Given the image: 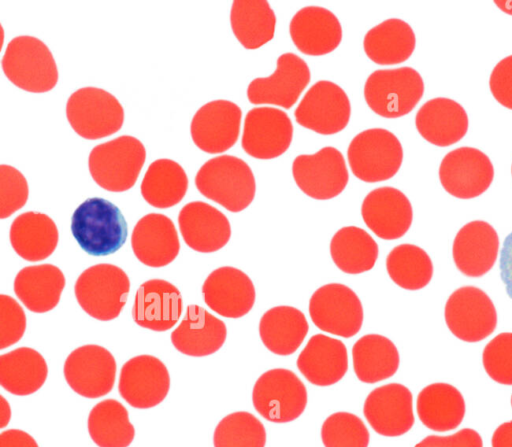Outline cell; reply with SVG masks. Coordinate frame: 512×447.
<instances>
[{
    "instance_id": "cell-1",
    "label": "cell",
    "mask_w": 512,
    "mask_h": 447,
    "mask_svg": "<svg viewBox=\"0 0 512 447\" xmlns=\"http://www.w3.org/2000/svg\"><path fill=\"white\" fill-rule=\"evenodd\" d=\"M71 232L86 253L107 256L123 246L128 228L115 204L104 198L93 197L86 199L74 211Z\"/></svg>"
},
{
    "instance_id": "cell-2",
    "label": "cell",
    "mask_w": 512,
    "mask_h": 447,
    "mask_svg": "<svg viewBox=\"0 0 512 447\" xmlns=\"http://www.w3.org/2000/svg\"><path fill=\"white\" fill-rule=\"evenodd\" d=\"M198 191L230 212H240L253 201L256 183L249 165L232 155L205 162L195 177Z\"/></svg>"
},
{
    "instance_id": "cell-3",
    "label": "cell",
    "mask_w": 512,
    "mask_h": 447,
    "mask_svg": "<svg viewBox=\"0 0 512 447\" xmlns=\"http://www.w3.org/2000/svg\"><path fill=\"white\" fill-rule=\"evenodd\" d=\"M146 158L144 145L129 135L95 146L88 158L89 172L103 189L123 192L137 181Z\"/></svg>"
},
{
    "instance_id": "cell-4",
    "label": "cell",
    "mask_w": 512,
    "mask_h": 447,
    "mask_svg": "<svg viewBox=\"0 0 512 447\" xmlns=\"http://www.w3.org/2000/svg\"><path fill=\"white\" fill-rule=\"evenodd\" d=\"M129 290L130 281L124 270L108 263L85 269L74 286L80 307L100 321H110L120 315Z\"/></svg>"
},
{
    "instance_id": "cell-5",
    "label": "cell",
    "mask_w": 512,
    "mask_h": 447,
    "mask_svg": "<svg viewBox=\"0 0 512 447\" xmlns=\"http://www.w3.org/2000/svg\"><path fill=\"white\" fill-rule=\"evenodd\" d=\"M2 69L14 85L32 93L50 91L58 81L51 51L44 42L32 36H18L8 43Z\"/></svg>"
},
{
    "instance_id": "cell-6",
    "label": "cell",
    "mask_w": 512,
    "mask_h": 447,
    "mask_svg": "<svg viewBox=\"0 0 512 447\" xmlns=\"http://www.w3.org/2000/svg\"><path fill=\"white\" fill-rule=\"evenodd\" d=\"M423 93V79L411 67L376 70L364 85V98L369 108L390 119L410 113Z\"/></svg>"
},
{
    "instance_id": "cell-7",
    "label": "cell",
    "mask_w": 512,
    "mask_h": 447,
    "mask_svg": "<svg viewBox=\"0 0 512 447\" xmlns=\"http://www.w3.org/2000/svg\"><path fill=\"white\" fill-rule=\"evenodd\" d=\"M347 157L355 177L367 183H375L388 180L399 171L403 148L392 132L371 128L351 140Z\"/></svg>"
},
{
    "instance_id": "cell-8",
    "label": "cell",
    "mask_w": 512,
    "mask_h": 447,
    "mask_svg": "<svg viewBox=\"0 0 512 447\" xmlns=\"http://www.w3.org/2000/svg\"><path fill=\"white\" fill-rule=\"evenodd\" d=\"M66 116L72 129L89 140L116 133L124 122V110L111 93L97 87H83L70 95Z\"/></svg>"
},
{
    "instance_id": "cell-9",
    "label": "cell",
    "mask_w": 512,
    "mask_h": 447,
    "mask_svg": "<svg viewBox=\"0 0 512 447\" xmlns=\"http://www.w3.org/2000/svg\"><path fill=\"white\" fill-rule=\"evenodd\" d=\"M307 390L291 370L271 369L255 382L252 402L256 411L266 420L287 423L297 419L305 410Z\"/></svg>"
},
{
    "instance_id": "cell-10",
    "label": "cell",
    "mask_w": 512,
    "mask_h": 447,
    "mask_svg": "<svg viewBox=\"0 0 512 447\" xmlns=\"http://www.w3.org/2000/svg\"><path fill=\"white\" fill-rule=\"evenodd\" d=\"M445 322L458 339L475 343L491 335L497 326V312L490 297L480 288L463 286L445 304Z\"/></svg>"
},
{
    "instance_id": "cell-11",
    "label": "cell",
    "mask_w": 512,
    "mask_h": 447,
    "mask_svg": "<svg viewBox=\"0 0 512 447\" xmlns=\"http://www.w3.org/2000/svg\"><path fill=\"white\" fill-rule=\"evenodd\" d=\"M309 314L320 330L343 338L356 335L364 317L359 297L341 283H329L318 288L310 298Z\"/></svg>"
},
{
    "instance_id": "cell-12",
    "label": "cell",
    "mask_w": 512,
    "mask_h": 447,
    "mask_svg": "<svg viewBox=\"0 0 512 447\" xmlns=\"http://www.w3.org/2000/svg\"><path fill=\"white\" fill-rule=\"evenodd\" d=\"M292 175L299 189L316 200L338 196L349 180L342 153L331 146L314 154L297 156L292 164Z\"/></svg>"
},
{
    "instance_id": "cell-13",
    "label": "cell",
    "mask_w": 512,
    "mask_h": 447,
    "mask_svg": "<svg viewBox=\"0 0 512 447\" xmlns=\"http://www.w3.org/2000/svg\"><path fill=\"white\" fill-rule=\"evenodd\" d=\"M351 105L337 84L320 80L306 92L294 111L296 122L321 135H333L348 124Z\"/></svg>"
},
{
    "instance_id": "cell-14",
    "label": "cell",
    "mask_w": 512,
    "mask_h": 447,
    "mask_svg": "<svg viewBox=\"0 0 512 447\" xmlns=\"http://www.w3.org/2000/svg\"><path fill=\"white\" fill-rule=\"evenodd\" d=\"M63 373L69 387L82 397L95 399L108 394L115 383L116 361L106 348L88 344L73 350Z\"/></svg>"
},
{
    "instance_id": "cell-15",
    "label": "cell",
    "mask_w": 512,
    "mask_h": 447,
    "mask_svg": "<svg viewBox=\"0 0 512 447\" xmlns=\"http://www.w3.org/2000/svg\"><path fill=\"white\" fill-rule=\"evenodd\" d=\"M494 178L489 157L472 147H460L447 153L439 167L442 187L459 199H472L483 194Z\"/></svg>"
},
{
    "instance_id": "cell-16",
    "label": "cell",
    "mask_w": 512,
    "mask_h": 447,
    "mask_svg": "<svg viewBox=\"0 0 512 447\" xmlns=\"http://www.w3.org/2000/svg\"><path fill=\"white\" fill-rule=\"evenodd\" d=\"M293 138V125L286 112L274 107H256L244 120L241 145L256 159H274L284 154Z\"/></svg>"
},
{
    "instance_id": "cell-17",
    "label": "cell",
    "mask_w": 512,
    "mask_h": 447,
    "mask_svg": "<svg viewBox=\"0 0 512 447\" xmlns=\"http://www.w3.org/2000/svg\"><path fill=\"white\" fill-rule=\"evenodd\" d=\"M170 389V376L165 364L152 355H138L122 366L118 390L132 407L148 409L160 404Z\"/></svg>"
},
{
    "instance_id": "cell-18",
    "label": "cell",
    "mask_w": 512,
    "mask_h": 447,
    "mask_svg": "<svg viewBox=\"0 0 512 447\" xmlns=\"http://www.w3.org/2000/svg\"><path fill=\"white\" fill-rule=\"evenodd\" d=\"M310 82L306 62L293 53L278 57L274 73L255 78L247 88V98L252 104H270L290 109Z\"/></svg>"
},
{
    "instance_id": "cell-19",
    "label": "cell",
    "mask_w": 512,
    "mask_h": 447,
    "mask_svg": "<svg viewBox=\"0 0 512 447\" xmlns=\"http://www.w3.org/2000/svg\"><path fill=\"white\" fill-rule=\"evenodd\" d=\"M242 111L228 100H214L198 109L190 126L195 145L210 154L230 149L238 140Z\"/></svg>"
},
{
    "instance_id": "cell-20",
    "label": "cell",
    "mask_w": 512,
    "mask_h": 447,
    "mask_svg": "<svg viewBox=\"0 0 512 447\" xmlns=\"http://www.w3.org/2000/svg\"><path fill=\"white\" fill-rule=\"evenodd\" d=\"M363 413L378 434L401 436L412 428L415 421L412 393L399 383L377 387L367 396Z\"/></svg>"
},
{
    "instance_id": "cell-21",
    "label": "cell",
    "mask_w": 512,
    "mask_h": 447,
    "mask_svg": "<svg viewBox=\"0 0 512 447\" xmlns=\"http://www.w3.org/2000/svg\"><path fill=\"white\" fill-rule=\"evenodd\" d=\"M206 305L226 318H240L250 312L255 302V287L249 276L231 266L212 271L202 286Z\"/></svg>"
},
{
    "instance_id": "cell-22",
    "label": "cell",
    "mask_w": 512,
    "mask_h": 447,
    "mask_svg": "<svg viewBox=\"0 0 512 447\" xmlns=\"http://www.w3.org/2000/svg\"><path fill=\"white\" fill-rule=\"evenodd\" d=\"M366 226L379 238L395 240L409 230L413 220L412 205L400 190L384 186L367 194L361 206Z\"/></svg>"
},
{
    "instance_id": "cell-23",
    "label": "cell",
    "mask_w": 512,
    "mask_h": 447,
    "mask_svg": "<svg viewBox=\"0 0 512 447\" xmlns=\"http://www.w3.org/2000/svg\"><path fill=\"white\" fill-rule=\"evenodd\" d=\"M183 311L182 295L172 283L151 279L142 283L134 299L132 317L140 327L163 332L178 322Z\"/></svg>"
},
{
    "instance_id": "cell-24",
    "label": "cell",
    "mask_w": 512,
    "mask_h": 447,
    "mask_svg": "<svg viewBox=\"0 0 512 447\" xmlns=\"http://www.w3.org/2000/svg\"><path fill=\"white\" fill-rule=\"evenodd\" d=\"M178 224L187 246L201 253L220 250L231 237L227 217L202 201L187 203L179 212Z\"/></svg>"
},
{
    "instance_id": "cell-25",
    "label": "cell",
    "mask_w": 512,
    "mask_h": 447,
    "mask_svg": "<svg viewBox=\"0 0 512 447\" xmlns=\"http://www.w3.org/2000/svg\"><path fill=\"white\" fill-rule=\"evenodd\" d=\"M289 32L297 49L310 56L331 53L342 40L338 18L319 6H307L297 11L290 21Z\"/></svg>"
},
{
    "instance_id": "cell-26",
    "label": "cell",
    "mask_w": 512,
    "mask_h": 447,
    "mask_svg": "<svg viewBox=\"0 0 512 447\" xmlns=\"http://www.w3.org/2000/svg\"><path fill=\"white\" fill-rule=\"evenodd\" d=\"M499 251V237L487 222L475 220L456 234L452 247L458 270L468 277H481L494 266Z\"/></svg>"
},
{
    "instance_id": "cell-27",
    "label": "cell",
    "mask_w": 512,
    "mask_h": 447,
    "mask_svg": "<svg viewBox=\"0 0 512 447\" xmlns=\"http://www.w3.org/2000/svg\"><path fill=\"white\" fill-rule=\"evenodd\" d=\"M136 258L149 267H164L177 257L180 242L173 221L159 213L143 216L131 235Z\"/></svg>"
},
{
    "instance_id": "cell-28",
    "label": "cell",
    "mask_w": 512,
    "mask_h": 447,
    "mask_svg": "<svg viewBox=\"0 0 512 447\" xmlns=\"http://www.w3.org/2000/svg\"><path fill=\"white\" fill-rule=\"evenodd\" d=\"M227 336L225 323L201 306L191 304L179 326L171 333L173 346L192 357L208 356L218 351Z\"/></svg>"
},
{
    "instance_id": "cell-29",
    "label": "cell",
    "mask_w": 512,
    "mask_h": 447,
    "mask_svg": "<svg viewBox=\"0 0 512 447\" xmlns=\"http://www.w3.org/2000/svg\"><path fill=\"white\" fill-rule=\"evenodd\" d=\"M302 375L316 386L340 381L348 370V354L341 340L324 334L313 335L297 358Z\"/></svg>"
},
{
    "instance_id": "cell-30",
    "label": "cell",
    "mask_w": 512,
    "mask_h": 447,
    "mask_svg": "<svg viewBox=\"0 0 512 447\" xmlns=\"http://www.w3.org/2000/svg\"><path fill=\"white\" fill-rule=\"evenodd\" d=\"M468 116L456 101L437 97L424 103L415 116L419 134L429 143L446 147L461 140L468 130Z\"/></svg>"
},
{
    "instance_id": "cell-31",
    "label": "cell",
    "mask_w": 512,
    "mask_h": 447,
    "mask_svg": "<svg viewBox=\"0 0 512 447\" xmlns=\"http://www.w3.org/2000/svg\"><path fill=\"white\" fill-rule=\"evenodd\" d=\"M65 287V276L55 265L40 264L21 269L14 280V292L25 307L45 313L59 303Z\"/></svg>"
},
{
    "instance_id": "cell-32",
    "label": "cell",
    "mask_w": 512,
    "mask_h": 447,
    "mask_svg": "<svg viewBox=\"0 0 512 447\" xmlns=\"http://www.w3.org/2000/svg\"><path fill=\"white\" fill-rule=\"evenodd\" d=\"M10 243L14 251L31 262L49 257L58 244V229L46 214L29 211L17 216L10 227Z\"/></svg>"
},
{
    "instance_id": "cell-33",
    "label": "cell",
    "mask_w": 512,
    "mask_h": 447,
    "mask_svg": "<svg viewBox=\"0 0 512 447\" xmlns=\"http://www.w3.org/2000/svg\"><path fill=\"white\" fill-rule=\"evenodd\" d=\"M417 415L424 426L436 432L456 429L465 415L461 392L448 383H432L417 397Z\"/></svg>"
},
{
    "instance_id": "cell-34",
    "label": "cell",
    "mask_w": 512,
    "mask_h": 447,
    "mask_svg": "<svg viewBox=\"0 0 512 447\" xmlns=\"http://www.w3.org/2000/svg\"><path fill=\"white\" fill-rule=\"evenodd\" d=\"M309 330L305 315L292 306L267 310L259 322V335L265 347L280 356L293 354Z\"/></svg>"
},
{
    "instance_id": "cell-35",
    "label": "cell",
    "mask_w": 512,
    "mask_h": 447,
    "mask_svg": "<svg viewBox=\"0 0 512 447\" xmlns=\"http://www.w3.org/2000/svg\"><path fill=\"white\" fill-rule=\"evenodd\" d=\"M416 45L411 26L398 18L387 19L371 28L363 40L367 57L378 65L399 64L410 58Z\"/></svg>"
},
{
    "instance_id": "cell-36",
    "label": "cell",
    "mask_w": 512,
    "mask_h": 447,
    "mask_svg": "<svg viewBox=\"0 0 512 447\" xmlns=\"http://www.w3.org/2000/svg\"><path fill=\"white\" fill-rule=\"evenodd\" d=\"M48 367L35 349L20 347L0 356V384L9 393L27 396L46 381Z\"/></svg>"
},
{
    "instance_id": "cell-37",
    "label": "cell",
    "mask_w": 512,
    "mask_h": 447,
    "mask_svg": "<svg viewBox=\"0 0 512 447\" xmlns=\"http://www.w3.org/2000/svg\"><path fill=\"white\" fill-rule=\"evenodd\" d=\"M352 359L357 378L368 384L392 377L400 362L394 343L379 334H367L359 338L353 345Z\"/></svg>"
},
{
    "instance_id": "cell-38",
    "label": "cell",
    "mask_w": 512,
    "mask_h": 447,
    "mask_svg": "<svg viewBox=\"0 0 512 447\" xmlns=\"http://www.w3.org/2000/svg\"><path fill=\"white\" fill-rule=\"evenodd\" d=\"M230 23L240 44L245 49L254 50L273 39L276 16L266 0H235Z\"/></svg>"
},
{
    "instance_id": "cell-39",
    "label": "cell",
    "mask_w": 512,
    "mask_h": 447,
    "mask_svg": "<svg viewBox=\"0 0 512 447\" xmlns=\"http://www.w3.org/2000/svg\"><path fill=\"white\" fill-rule=\"evenodd\" d=\"M330 254L334 264L342 272L361 274L374 267L378 257V245L365 230L346 226L332 237Z\"/></svg>"
},
{
    "instance_id": "cell-40",
    "label": "cell",
    "mask_w": 512,
    "mask_h": 447,
    "mask_svg": "<svg viewBox=\"0 0 512 447\" xmlns=\"http://www.w3.org/2000/svg\"><path fill=\"white\" fill-rule=\"evenodd\" d=\"M188 178L184 169L171 159L152 162L142 180L141 194L144 200L156 208H169L185 196Z\"/></svg>"
},
{
    "instance_id": "cell-41",
    "label": "cell",
    "mask_w": 512,
    "mask_h": 447,
    "mask_svg": "<svg viewBox=\"0 0 512 447\" xmlns=\"http://www.w3.org/2000/svg\"><path fill=\"white\" fill-rule=\"evenodd\" d=\"M88 433L98 447H128L135 436L126 408L115 399H105L90 411Z\"/></svg>"
},
{
    "instance_id": "cell-42",
    "label": "cell",
    "mask_w": 512,
    "mask_h": 447,
    "mask_svg": "<svg viewBox=\"0 0 512 447\" xmlns=\"http://www.w3.org/2000/svg\"><path fill=\"white\" fill-rule=\"evenodd\" d=\"M386 269L395 284L411 291L427 286L433 275L429 255L413 244L394 247L386 258Z\"/></svg>"
},
{
    "instance_id": "cell-43",
    "label": "cell",
    "mask_w": 512,
    "mask_h": 447,
    "mask_svg": "<svg viewBox=\"0 0 512 447\" xmlns=\"http://www.w3.org/2000/svg\"><path fill=\"white\" fill-rule=\"evenodd\" d=\"M266 431L253 414L238 411L225 416L216 426L214 447H264Z\"/></svg>"
},
{
    "instance_id": "cell-44",
    "label": "cell",
    "mask_w": 512,
    "mask_h": 447,
    "mask_svg": "<svg viewBox=\"0 0 512 447\" xmlns=\"http://www.w3.org/2000/svg\"><path fill=\"white\" fill-rule=\"evenodd\" d=\"M369 438L366 425L352 413H334L322 424L321 439L325 447H368Z\"/></svg>"
},
{
    "instance_id": "cell-45",
    "label": "cell",
    "mask_w": 512,
    "mask_h": 447,
    "mask_svg": "<svg viewBox=\"0 0 512 447\" xmlns=\"http://www.w3.org/2000/svg\"><path fill=\"white\" fill-rule=\"evenodd\" d=\"M482 363L492 380L512 385V332L500 333L486 344Z\"/></svg>"
},
{
    "instance_id": "cell-46",
    "label": "cell",
    "mask_w": 512,
    "mask_h": 447,
    "mask_svg": "<svg viewBox=\"0 0 512 447\" xmlns=\"http://www.w3.org/2000/svg\"><path fill=\"white\" fill-rule=\"evenodd\" d=\"M29 195L23 174L9 165L0 166V218L5 219L21 209Z\"/></svg>"
},
{
    "instance_id": "cell-47",
    "label": "cell",
    "mask_w": 512,
    "mask_h": 447,
    "mask_svg": "<svg viewBox=\"0 0 512 447\" xmlns=\"http://www.w3.org/2000/svg\"><path fill=\"white\" fill-rule=\"evenodd\" d=\"M26 329V316L18 302L8 295H0V349L18 342Z\"/></svg>"
},
{
    "instance_id": "cell-48",
    "label": "cell",
    "mask_w": 512,
    "mask_h": 447,
    "mask_svg": "<svg viewBox=\"0 0 512 447\" xmlns=\"http://www.w3.org/2000/svg\"><path fill=\"white\" fill-rule=\"evenodd\" d=\"M489 86L493 97L512 110V55L499 61L493 68Z\"/></svg>"
},
{
    "instance_id": "cell-49",
    "label": "cell",
    "mask_w": 512,
    "mask_h": 447,
    "mask_svg": "<svg viewBox=\"0 0 512 447\" xmlns=\"http://www.w3.org/2000/svg\"><path fill=\"white\" fill-rule=\"evenodd\" d=\"M414 447H483V441L474 429L463 428L448 436L429 435Z\"/></svg>"
},
{
    "instance_id": "cell-50",
    "label": "cell",
    "mask_w": 512,
    "mask_h": 447,
    "mask_svg": "<svg viewBox=\"0 0 512 447\" xmlns=\"http://www.w3.org/2000/svg\"><path fill=\"white\" fill-rule=\"evenodd\" d=\"M499 269L506 293L512 299V232L504 239L500 251Z\"/></svg>"
},
{
    "instance_id": "cell-51",
    "label": "cell",
    "mask_w": 512,
    "mask_h": 447,
    "mask_svg": "<svg viewBox=\"0 0 512 447\" xmlns=\"http://www.w3.org/2000/svg\"><path fill=\"white\" fill-rule=\"evenodd\" d=\"M0 447H39L35 439L20 429H8L0 435Z\"/></svg>"
},
{
    "instance_id": "cell-52",
    "label": "cell",
    "mask_w": 512,
    "mask_h": 447,
    "mask_svg": "<svg viewBox=\"0 0 512 447\" xmlns=\"http://www.w3.org/2000/svg\"><path fill=\"white\" fill-rule=\"evenodd\" d=\"M492 447H512V421L504 422L494 431Z\"/></svg>"
},
{
    "instance_id": "cell-53",
    "label": "cell",
    "mask_w": 512,
    "mask_h": 447,
    "mask_svg": "<svg viewBox=\"0 0 512 447\" xmlns=\"http://www.w3.org/2000/svg\"><path fill=\"white\" fill-rule=\"evenodd\" d=\"M11 419V408L3 396H0V428L8 425Z\"/></svg>"
},
{
    "instance_id": "cell-54",
    "label": "cell",
    "mask_w": 512,
    "mask_h": 447,
    "mask_svg": "<svg viewBox=\"0 0 512 447\" xmlns=\"http://www.w3.org/2000/svg\"><path fill=\"white\" fill-rule=\"evenodd\" d=\"M499 8L508 14H512V7H499Z\"/></svg>"
},
{
    "instance_id": "cell-55",
    "label": "cell",
    "mask_w": 512,
    "mask_h": 447,
    "mask_svg": "<svg viewBox=\"0 0 512 447\" xmlns=\"http://www.w3.org/2000/svg\"><path fill=\"white\" fill-rule=\"evenodd\" d=\"M511 407H512V395H511Z\"/></svg>"
},
{
    "instance_id": "cell-56",
    "label": "cell",
    "mask_w": 512,
    "mask_h": 447,
    "mask_svg": "<svg viewBox=\"0 0 512 447\" xmlns=\"http://www.w3.org/2000/svg\"><path fill=\"white\" fill-rule=\"evenodd\" d=\"M511 173H512V167H511Z\"/></svg>"
}]
</instances>
